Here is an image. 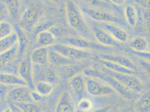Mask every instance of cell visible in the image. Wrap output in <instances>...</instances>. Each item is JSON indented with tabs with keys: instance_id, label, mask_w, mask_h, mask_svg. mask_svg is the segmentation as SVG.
<instances>
[{
	"instance_id": "obj_1",
	"label": "cell",
	"mask_w": 150,
	"mask_h": 112,
	"mask_svg": "<svg viewBox=\"0 0 150 112\" xmlns=\"http://www.w3.org/2000/svg\"><path fill=\"white\" fill-rule=\"evenodd\" d=\"M66 15L69 25L81 36L91 40L94 35L90 26L88 25L81 9L71 0L66 3Z\"/></svg>"
},
{
	"instance_id": "obj_2",
	"label": "cell",
	"mask_w": 150,
	"mask_h": 112,
	"mask_svg": "<svg viewBox=\"0 0 150 112\" xmlns=\"http://www.w3.org/2000/svg\"><path fill=\"white\" fill-rule=\"evenodd\" d=\"M82 73L85 76L95 78L105 82L112 87L117 93L127 99H131L133 98V92L110 75L93 68H86Z\"/></svg>"
},
{
	"instance_id": "obj_3",
	"label": "cell",
	"mask_w": 150,
	"mask_h": 112,
	"mask_svg": "<svg viewBox=\"0 0 150 112\" xmlns=\"http://www.w3.org/2000/svg\"><path fill=\"white\" fill-rule=\"evenodd\" d=\"M100 71L114 77L133 93H138L144 89L142 81L134 75L116 72L104 66L101 67Z\"/></svg>"
},
{
	"instance_id": "obj_4",
	"label": "cell",
	"mask_w": 150,
	"mask_h": 112,
	"mask_svg": "<svg viewBox=\"0 0 150 112\" xmlns=\"http://www.w3.org/2000/svg\"><path fill=\"white\" fill-rule=\"evenodd\" d=\"M82 11L93 20L99 23H110L121 25L123 21L118 15L109 11V10L85 6L82 9Z\"/></svg>"
},
{
	"instance_id": "obj_5",
	"label": "cell",
	"mask_w": 150,
	"mask_h": 112,
	"mask_svg": "<svg viewBox=\"0 0 150 112\" xmlns=\"http://www.w3.org/2000/svg\"><path fill=\"white\" fill-rule=\"evenodd\" d=\"M53 50L62 54L69 59L77 61L88 59L91 57L92 55L88 50H81L62 43H56L50 47Z\"/></svg>"
},
{
	"instance_id": "obj_6",
	"label": "cell",
	"mask_w": 150,
	"mask_h": 112,
	"mask_svg": "<svg viewBox=\"0 0 150 112\" xmlns=\"http://www.w3.org/2000/svg\"><path fill=\"white\" fill-rule=\"evenodd\" d=\"M59 41L60 43L66 44L81 50H103L107 48L101 44L95 43L91 40L82 36H64L60 38Z\"/></svg>"
},
{
	"instance_id": "obj_7",
	"label": "cell",
	"mask_w": 150,
	"mask_h": 112,
	"mask_svg": "<svg viewBox=\"0 0 150 112\" xmlns=\"http://www.w3.org/2000/svg\"><path fill=\"white\" fill-rule=\"evenodd\" d=\"M86 77V91L91 96H104L115 94L117 92L110 85L100 80Z\"/></svg>"
},
{
	"instance_id": "obj_8",
	"label": "cell",
	"mask_w": 150,
	"mask_h": 112,
	"mask_svg": "<svg viewBox=\"0 0 150 112\" xmlns=\"http://www.w3.org/2000/svg\"><path fill=\"white\" fill-rule=\"evenodd\" d=\"M41 15L42 10L39 7L36 5L29 7L21 18V26L27 31H31L37 24Z\"/></svg>"
},
{
	"instance_id": "obj_9",
	"label": "cell",
	"mask_w": 150,
	"mask_h": 112,
	"mask_svg": "<svg viewBox=\"0 0 150 112\" xmlns=\"http://www.w3.org/2000/svg\"><path fill=\"white\" fill-rule=\"evenodd\" d=\"M90 28L93 31V35L99 43L105 47H119L118 42L115 40L105 30L101 28L98 24L91 23Z\"/></svg>"
},
{
	"instance_id": "obj_10",
	"label": "cell",
	"mask_w": 150,
	"mask_h": 112,
	"mask_svg": "<svg viewBox=\"0 0 150 112\" xmlns=\"http://www.w3.org/2000/svg\"><path fill=\"white\" fill-rule=\"evenodd\" d=\"M31 57L25 58L20 63L19 67V76L28 84L31 90L35 89L34 82V69Z\"/></svg>"
},
{
	"instance_id": "obj_11",
	"label": "cell",
	"mask_w": 150,
	"mask_h": 112,
	"mask_svg": "<svg viewBox=\"0 0 150 112\" xmlns=\"http://www.w3.org/2000/svg\"><path fill=\"white\" fill-rule=\"evenodd\" d=\"M99 26L107 31L115 40L119 43H126L129 38L127 31L119 25L110 23H99Z\"/></svg>"
},
{
	"instance_id": "obj_12",
	"label": "cell",
	"mask_w": 150,
	"mask_h": 112,
	"mask_svg": "<svg viewBox=\"0 0 150 112\" xmlns=\"http://www.w3.org/2000/svg\"><path fill=\"white\" fill-rule=\"evenodd\" d=\"M31 92V89L28 86H18L8 92V97L15 103L34 102Z\"/></svg>"
},
{
	"instance_id": "obj_13",
	"label": "cell",
	"mask_w": 150,
	"mask_h": 112,
	"mask_svg": "<svg viewBox=\"0 0 150 112\" xmlns=\"http://www.w3.org/2000/svg\"><path fill=\"white\" fill-rule=\"evenodd\" d=\"M75 112V106L71 95L67 91H63L58 100L55 112Z\"/></svg>"
},
{
	"instance_id": "obj_14",
	"label": "cell",
	"mask_w": 150,
	"mask_h": 112,
	"mask_svg": "<svg viewBox=\"0 0 150 112\" xmlns=\"http://www.w3.org/2000/svg\"><path fill=\"white\" fill-rule=\"evenodd\" d=\"M100 58L117 63L127 68L137 71V66L130 59L125 56L114 54H102L100 56Z\"/></svg>"
},
{
	"instance_id": "obj_15",
	"label": "cell",
	"mask_w": 150,
	"mask_h": 112,
	"mask_svg": "<svg viewBox=\"0 0 150 112\" xmlns=\"http://www.w3.org/2000/svg\"><path fill=\"white\" fill-rule=\"evenodd\" d=\"M49 47H39L31 53V61L36 65H45L49 61Z\"/></svg>"
},
{
	"instance_id": "obj_16",
	"label": "cell",
	"mask_w": 150,
	"mask_h": 112,
	"mask_svg": "<svg viewBox=\"0 0 150 112\" xmlns=\"http://www.w3.org/2000/svg\"><path fill=\"white\" fill-rule=\"evenodd\" d=\"M69 84L77 96H82L86 91V77L82 73L77 74L69 79Z\"/></svg>"
},
{
	"instance_id": "obj_17",
	"label": "cell",
	"mask_w": 150,
	"mask_h": 112,
	"mask_svg": "<svg viewBox=\"0 0 150 112\" xmlns=\"http://www.w3.org/2000/svg\"><path fill=\"white\" fill-rule=\"evenodd\" d=\"M57 39L55 35L50 30L46 29L38 33L36 43L39 47H50L56 44Z\"/></svg>"
},
{
	"instance_id": "obj_18",
	"label": "cell",
	"mask_w": 150,
	"mask_h": 112,
	"mask_svg": "<svg viewBox=\"0 0 150 112\" xmlns=\"http://www.w3.org/2000/svg\"><path fill=\"white\" fill-rule=\"evenodd\" d=\"M83 70L84 69H83V67H81L80 65L73 63L59 67L58 75L62 79L67 80L71 79L72 77L81 73L82 71H83Z\"/></svg>"
},
{
	"instance_id": "obj_19",
	"label": "cell",
	"mask_w": 150,
	"mask_h": 112,
	"mask_svg": "<svg viewBox=\"0 0 150 112\" xmlns=\"http://www.w3.org/2000/svg\"><path fill=\"white\" fill-rule=\"evenodd\" d=\"M49 61L50 62L58 67L75 63L76 61H72L66 57L56 50L50 48L49 50Z\"/></svg>"
},
{
	"instance_id": "obj_20",
	"label": "cell",
	"mask_w": 150,
	"mask_h": 112,
	"mask_svg": "<svg viewBox=\"0 0 150 112\" xmlns=\"http://www.w3.org/2000/svg\"><path fill=\"white\" fill-rule=\"evenodd\" d=\"M99 62L101 66H104V67H105L106 69H109L112 71H114L116 72L131 74V75H134L137 72L136 71L127 68L125 66L119 65L118 63L113 62L112 61H107L105 60H103L101 58H100V60H99Z\"/></svg>"
},
{
	"instance_id": "obj_21",
	"label": "cell",
	"mask_w": 150,
	"mask_h": 112,
	"mask_svg": "<svg viewBox=\"0 0 150 112\" xmlns=\"http://www.w3.org/2000/svg\"><path fill=\"white\" fill-rule=\"evenodd\" d=\"M0 81L2 84L15 86H28L26 82L20 76L8 73H1Z\"/></svg>"
},
{
	"instance_id": "obj_22",
	"label": "cell",
	"mask_w": 150,
	"mask_h": 112,
	"mask_svg": "<svg viewBox=\"0 0 150 112\" xmlns=\"http://www.w3.org/2000/svg\"><path fill=\"white\" fill-rule=\"evenodd\" d=\"M19 43V37L16 31H13L10 35L1 38L0 52L2 53L7 50L13 48L16 44Z\"/></svg>"
},
{
	"instance_id": "obj_23",
	"label": "cell",
	"mask_w": 150,
	"mask_h": 112,
	"mask_svg": "<svg viewBox=\"0 0 150 112\" xmlns=\"http://www.w3.org/2000/svg\"><path fill=\"white\" fill-rule=\"evenodd\" d=\"M130 47L132 51L136 52H146L148 51L149 43L145 38L136 37L134 38L130 43Z\"/></svg>"
},
{
	"instance_id": "obj_24",
	"label": "cell",
	"mask_w": 150,
	"mask_h": 112,
	"mask_svg": "<svg viewBox=\"0 0 150 112\" xmlns=\"http://www.w3.org/2000/svg\"><path fill=\"white\" fill-rule=\"evenodd\" d=\"M137 112H150V91L142 94L136 104Z\"/></svg>"
},
{
	"instance_id": "obj_25",
	"label": "cell",
	"mask_w": 150,
	"mask_h": 112,
	"mask_svg": "<svg viewBox=\"0 0 150 112\" xmlns=\"http://www.w3.org/2000/svg\"><path fill=\"white\" fill-rule=\"evenodd\" d=\"M125 16L127 24L131 28H134L138 21V13L135 7L127 5L125 8Z\"/></svg>"
},
{
	"instance_id": "obj_26",
	"label": "cell",
	"mask_w": 150,
	"mask_h": 112,
	"mask_svg": "<svg viewBox=\"0 0 150 112\" xmlns=\"http://www.w3.org/2000/svg\"><path fill=\"white\" fill-rule=\"evenodd\" d=\"M10 17L15 20L19 18L20 11L19 0H3Z\"/></svg>"
},
{
	"instance_id": "obj_27",
	"label": "cell",
	"mask_w": 150,
	"mask_h": 112,
	"mask_svg": "<svg viewBox=\"0 0 150 112\" xmlns=\"http://www.w3.org/2000/svg\"><path fill=\"white\" fill-rule=\"evenodd\" d=\"M20 47L19 44H16L13 48L10 50H7L6 51L1 53L0 60H1V66H3L5 64L8 62L10 61L13 60V58L16 56L18 53L19 52Z\"/></svg>"
},
{
	"instance_id": "obj_28",
	"label": "cell",
	"mask_w": 150,
	"mask_h": 112,
	"mask_svg": "<svg viewBox=\"0 0 150 112\" xmlns=\"http://www.w3.org/2000/svg\"><path fill=\"white\" fill-rule=\"evenodd\" d=\"M53 85L47 81H39L35 84V89L42 96H46L50 95L53 91Z\"/></svg>"
},
{
	"instance_id": "obj_29",
	"label": "cell",
	"mask_w": 150,
	"mask_h": 112,
	"mask_svg": "<svg viewBox=\"0 0 150 112\" xmlns=\"http://www.w3.org/2000/svg\"><path fill=\"white\" fill-rule=\"evenodd\" d=\"M21 26L16 25L15 26V31L17 33L19 37V44L20 47L19 53L20 56H22L28 44L27 37L24 33V30Z\"/></svg>"
},
{
	"instance_id": "obj_30",
	"label": "cell",
	"mask_w": 150,
	"mask_h": 112,
	"mask_svg": "<svg viewBox=\"0 0 150 112\" xmlns=\"http://www.w3.org/2000/svg\"><path fill=\"white\" fill-rule=\"evenodd\" d=\"M15 105L23 112H42L41 108L34 102L17 103Z\"/></svg>"
},
{
	"instance_id": "obj_31",
	"label": "cell",
	"mask_w": 150,
	"mask_h": 112,
	"mask_svg": "<svg viewBox=\"0 0 150 112\" xmlns=\"http://www.w3.org/2000/svg\"><path fill=\"white\" fill-rule=\"evenodd\" d=\"M87 6L93 8L101 9L104 10H109L110 7L108 5V3H106L102 0H81Z\"/></svg>"
},
{
	"instance_id": "obj_32",
	"label": "cell",
	"mask_w": 150,
	"mask_h": 112,
	"mask_svg": "<svg viewBox=\"0 0 150 112\" xmlns=\"http://www.w3.org/2000/svg\"><path fill=\"white\" fill-rule=\"evenodd\" d=\"M94 104L91 100L82 98L78 103V110L80 112H89L93 110Z\"/></svg>"
},
{
	"instance_id": "obj_33",
	"label": "cell",
	"mask_w": 150,
	"mask_h": 112,
	"mask_svg": "<svg viewBox=\"0 0 150 112\" xmlns=\"http://www.w3.org/2000/svg\"><path fill=\"white\" fill-rule=\"evenodd\" d=\"M11 24L5 21H2L0 23V37L1 38L5 37L10 35L13 32Z\"/></svg>"
},
{
	"instance_id": "obj_34",
	"label": "cell",
	"mask_w": 150,
	"mask_h": 112,
	"mask_svg": "<svg viewBox=\"0 0 150 112\" xmlns=\"http://www.w3.org/2000/svg\"><path fill=\"white\" fill-rule=\"evenodd\" d=\"M43 80L42 81L49 82L52 84L54 83L57 80V74L51 69H46L42 74Z\"/></svg>"
},
{
	"instance_id": "obj_35",
	"label": "cell",
	"mask_w": 150,
	"mask_h": 112,
	"mask_svg": "<svg viewBox=\"0 0 150 112\" xmlns=\"http://www.w3.org/2000/svg\"><path fill=\"white\" fill-rule=\"evenodd\" d=\"M31 98L34 102H40L43 99V96L35 90H31Z\"/></svg>"
},
{
	"instance_id": "obj_36",
	"label": "cell",
	"mask_w": 150,
	"mask_h": 112,
	"mask_svg": "<svg viewBox=\"0 0 150 112\" xmlns=\"http://www.w3.org/2000/svg\"><path fill=\"white\" fill-rule=\"evenodd\" d=\"M139 63L141 64V66L144 70V71L150 77V63L147 60L142 59L139 61Z\"/></svg>"
},
{
	"instance_id": "obj_37",
	"label": "cell",
	"mask_w": 150,
	"mask_h": 112,
	"mask_svg": "<svg viewBox=\"0 0 150 112\" xmlns=\"http://www.w3.org/2000/svg\"><path fill=\"white\" fill-rule=\"evenodd\" d=\"M139 6L146 10H150V0H135Z\"/></svg>"
},
{
	"instance_id": "obj_38",
	"label": "cell",
	"mask_w": 150,
	"mask_h": 112,
	"mask_svg": "<svg viewBox=\"0 0 150 112\" xmlns=\"http://www.w3.org/2000/svg\"><path fill=\"white\" fill-rule=\"evenodd\" d=\"M144 16L145 24L150 33V11L146 10L144 13Z\"/></svg>"
},
{
	"instance_id": "obj_39",
	"label": "cell",
	"mask_w": 150,
	"mask_h": 112,
	"mask_svg": "<svg viewBox=\"0 0 150 112\" xmlns=\"http://www.w3.org/2000/svg\"><path fill=\"white\" fill-rule=\"evenodd\" d=\"M133 53L136 55V56H139L141 57L142 59H144L146 60H150V53L148 52H133Z\"/></svg>"
},
{
	"instance_id": "obj_40",
	"label": "cell",
	"mask_w": 150,
	"mask_h": 112,
	"mask_svg": "<svg viewBox=\"0 0 150 112\" xmlns=\"http://www.w3.org/2000/svg\"><path fill=\"white\" fill-rule=\"evenodd\" d=\"M126 0H110V2L114 5L118 6H123L125 4Z\"/></svg>"
},
{
	"instance_id": "obj_41",
	"label": "cell",
	"mask_w": 150,
	"mask_h": 112,
	"mask_svg": "<svg viewBox=\"0 0 150 112\" xmlns=\"http://www.w3.org/2000/svg\"><path fill=\"white\" fill-rule=\"evenodd\" d=\"M109 110V108L108 107H103V108H100L99 109H95L94 111H91L89 112H108Z\"/></svg>"
},
{
	"instance_id": "obj_42",
	"label": "cell",
	"mask_w": 150,
	"mask_h": 112,
	"mask_svg": "<svg viewBox=\"0 0 150 112\" xmlns=\"http://www.w3.org/2000/svg\"><path fill=\"white\" fill-rule=\"evenodd\" d=\"M2 112H13V109L11 108H7Z\"/></svg>"
},
{
	"instance_id": "obj_43",
	"label": "cell",
	"mask_w": 150,
	"mask_h": 112,
	"mask_svg": "<svg viewBox=\"0 0 150 112\" xmlns=\"http://www.w3.org/2000/svg\"><path fill=\"white\" fill-rule=\"evenodd\" d=\"M50 1L54 3H59L60 2V0H50Z\"/></svg>"
},
{
	"instance_id": "obj_44",
	"label": "cell",
	"mask_w": 150,
	"mask_h": 112,
	"mask_svg": "<svg viewBox=\"0 0 150 112\" xmlns=\"http://www.w3.org/2000/svg\"><path fill=\"white\" fill-rule=\"evenodd\" d=\"M103 1H104V2H106V3H109V2H110V0H102Z\"/></svg>"
},
{
	"instance_id": "obj_45",
	"label": "cell",
	"mask_w": 150,
	"mask_h": 112,
	"mask_svg": "<svg viewBox=\"0 0 150 112\" xmlns=\"http://www.w3.org/2000/svg\"><path fill=\"white\" fill-rule=\"evenodd\" d=\"M148 52L150 53V43H149V49H148Z\"/></svg>"
}]
</instances>
